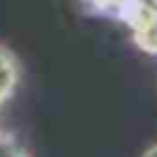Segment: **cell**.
<instances>
[{"instance_id":"1","label":"cell","mask_w":157,"mask_h":157,"mask_svg":"<svg viewBox=\"0 0 157 157\" xmlns=\"http://www.w3.org/2000/svg\"><path fill=\"white\" fill-rule=\"evenodd\" d=\"M20 86V61L17 56L0 44V105H5Z\"/></svg>"},{"instance_id":"3","label":"cell","mask_w":157,"mask_h":157,"mask_svg":"<svg viewBox=\"0 0 157 157\" xmlns=\"http://www.w3.org/2000/svg\"><path fill=\"white\" fill-rule=\"evenodd\" d=\"M142 157H157V142H155V145H150V147L142 152Z\"/></svg>"},{"instance_id":"2","label":"cell","mask_w":157,"mask_h":157,"mask_svg":"<svg viewBox=\"0 0 157 157\" xmlns=\"http://www.w3.org/2000/svg\"><path fill=\"white\" fill-rule=\"evenodd\" d=\"M0 157H32V155L15 135L0 132Z\"/></svg>"},{"instance_id":"4","label":"cell","mask_w":157,"mask_h":157,"mask_svg":"<svg viewBox=\"0 0 157 157\" xmlns=\"http://www.w3.org/2000/svg\"><path fill=\"white\" fill-rule=\"evenodd\" d=\"M0 132H2V130H0Z\"/></svg>"}]
</instances>
